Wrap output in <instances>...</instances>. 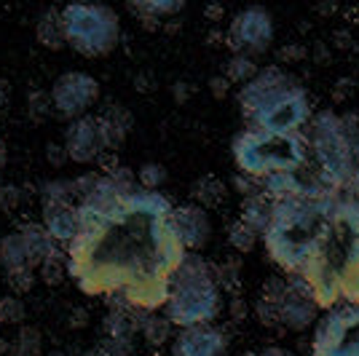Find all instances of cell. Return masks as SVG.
<instances>
[{
	"instance_id": "7dc6e473",
	"label": "cell",
	"mask_w": 359,
	"mask_h": 356,
	"mask_svg": "<svg viewBox=\"0 0 359 356\" xmlns=\"http://www.w3.org/2000/svg\"><path fill=\"white\" fill-rule=\"evenodd\" d=\"M348 191H351V196L357 198V204H359V166H357V172H354V177H351V185H348Z\"/></svg>"
},
{
	"instance_id": "816d5d0a",
	"label": "cell",
	"mask_w": 359,
	"mask_h": 356,
	"mask_svg": "<svg viewBox=\"0 0 359 356\" xmlns=\"http://www.w3.org/2000/svg\"><path fill=\"white\" fill-rule=\"evenodd\" d=\"M241 356H260L257 351H247V354H241Z\"/></svg>"
},
{
	"instance_id": "4fadbf2b",
	"label": "cell",
	"mask_w": 359,
	"mask_h": 356,
	"mask_svg": "<svg viewBox=\"0 0 359 356\" xmlns=\"http://www.w3.org/2000/svg\"><path fill=\"white\" fill-rule=\"evenodd\" d=\"M65 150H67V158L75 163H91L102 158L107 148L102 139V129H100V118L83 116L78 121H70L65 132Z\"/></svg>"
},
{
	"instance_id": "f6af8a7d",
	"label": "cell",
	"mask_w": 359,
	"mask_h": 356,
	"mask_svg": "<svg viewBox=\"0 0 359 356\" xmlns=\"http://www.w3.org/2000/svg\"><path fill=\"white\" fill-rule=\"evenodd\" d=\"M260 356H295V354L287 351V348H282V345H269V348L260 351Z\"/></svg>"
},
{
	"instance_id": "681fc988",
	"label": "cell",
	"mask_w": 359,
	"mask_h": 356,
	"mask_svg": "<svg viewBox=\"0 0 359 356\" xmlns=\"http://www.w3.org/2000/svg\"><path fill=\"white\" fill-rule=\"evenodd\" d=\"M6 161H8V150H6V145L0 142V172H3V166H6Z\"/></svg>"
},
{
	"instance_id": "f35d334b",
	"label": "cell",
	"mask_w": 359,
	"mask_h": 356,
	"mask_svg": "<svg viewBox=\"0 0 359 356\" xmlns=\"http://www.w3.org/2000/svg\"><path fill=\"white\" fill-rule=\"evenodd\" d=\"M46 161L51 163V166H62L65 161H70L65 145H48V148H46Z\"/></svg>"
},
{
	"instance_id": "ab89813d",
	"label": "cell",
	"mask_w": 359,
	"mask_h": 356,
	"mask_svg": "<svg viewBox=\"0 0 359 356\" xmlns=\"http://www.w3.org/2000/svg\"><path fill=\"white\" fill-rule=\"evenodd\" d=\"M228 86H231V83L225 81V75H215V78L210 81L212 97H215V100H223L225 94H228Z\"/></svg>"
},
{
	"instance_id": "bcb514c9",
	"label": "cell",
	"mask_w": 359,
	"mask_h": 356,
	"mask_svg": "<svg viewBox=\"0 0 359 356\" xmlns=\"http://www.w3.org/2000/svg\"><path fill=\"white\" fill-rule=\"evenodd\" d=\"M8 94H11V89H8V81H3V78H0V110L8 104Z\"/></svg>"
},
{
	"instance_id": "cb8c5ba5",
	"label": "cell",
	"mask_w": 359,
	"mask_h": 356,
	"mask_svg": "<svg viewBox=\"0 0 359 356\" xmlns=\"http://www.w3.org/2000/svg\"><path fill=\"white\" fill-rule=\"evenodd\" d=\"M140 335L145 338V343H148V345H153V348H161V345H166V343L172 341V322H169L166 316H161V313L150 311V313H145V316H142Z\"/></svg>"
},
{
	"instance_id": "52a82bcc",
	"label": "cell",
	"mask_w": 359,
	"mask_h": 356,
	"mask_svg": "<svg viewBox=\"0 0 359 356\" xmlns=\"http://www.w3.org/2000/svg\"><path fill=\"white\" fill-rule=\"evenodd\" d=\"M309 153L314 163L316 177L325 182V188L335 193H346L351 177L357 172V158L348 142V123L346 116L335 110H319L309 121Z\"/></svg>"
},
{
	"instance_id": "2e32d148",
	"label": "cell",
	"mask_w": 359,
	"mask_h": 356,
	"mask_svg": "<svg viewBox=\"0 0 359 356\" xmlns=\"http://www.w3.org/2000/svg\"><path fill=\"white\" fill-rule=\"evenodd\" d=\"M110 306V311L105 316V335L107 341L113 343H132L135 338V332H140V324H142V316L145 311H137L132 306H126V303H107Z\"/></svg>"
},
{
	"instance_id": "ac0fdd59",
	"label": "cell",
	"mask_w": 359,
	"mask_h": 356,
	"mask_svg": "<svg viewBox=\"0 0 359 356\" xmlns=\"http://www.w3.org/2000/svg\"><path fill=\"white\" fill-rule=\"evenodd\" d=\"M0 266L6 268V273H14V271H38L41 263L27 247V241L22 238V233L14 231L0 238Z\"/></svg>"
},
{
	"instance_id": "f5cc1de1",
	"label": "cell",
	"mask_w": 359,
	"mask_h": 356,
	"mask_svg": "<svg viewBox=\"0 0 359 356\" xmlns=\"http://www.w3.org/2000/svg\"><path fill=\"white\" fill-rule=\"evenodd\" d=\"M46 356H65L62 351H51V354H46Z\"/></svg>"
},
{
	"instance_id": "3957f363",
	"label": "cell",
	"mask_w": 359,
	"mask_h": 356,
	"mask_svg": "<svg viewBox=\"0 0 359 356\" xmlns=\"http://www.w3.org/2000/svg\"><path fill=\"white\" fill-rule=\"evenodd\" d=\"M338 193L327 191L319 196H298L276 201L271 212V223L263 233V244L269 257L290 276H298L316 241L330 220V212Z\"/></svg>"
},
{
	"instance_id": "d590c367",
	"label": "cell",
	"mask_w": 359,
	"mask_h": 356,
	"mask_svg": "<svg viewBox=\"0 0 359 356\" xmlns=\"http://www.w3.org/2000/svg\"><path fill=\"white\" fill-rule=\"evenodd\" d=\"M233 188L241 193V198H255V196H263V182L260 179L250 177V174H241L236 172L233 177Z\"/></svg>"
},
{
	"instance_id": "30bf717a",
	"label": "cell",
	"mask_w": 359,
	"mask_h": 356,
	"mask_svg": "<svg viewBox=\"0 0 359 356\" xmlns=\"http://www.w3.org/2000/svg\"><path fill=\"white\" fill-rule=\"evenodd\" d=\"M97 100H100V81L81 70L62 73L51 86V104L60 118L78 121L89 116Z\"/></svg>"
},
{
	"instance_id": "ee69618b",
	"label": "cell",
	"mask_w": 359,
	"mask_h": 356,
	"mask_svg": "<svg viewBox=\"0 0 359 356\" xmlns=\"http://www.w3.org/2000/svg\"><path fill=\"white\" fill-rule=\"evenodd\" d=\"M204 14H207V19H210V22H220V19H223V14H225V8H223V6H217V3H212V6H207V8H204Z\"/></svg>"
},
{
	"instance_id": "484cf974",
	"label": "cell",
	"mask_w": 359,
	"mask_h": 356,
	"mask_svg": "<svg viewBox=\"0 0 359 356\" xmlns=\"http://www.w3.org/2000/svg\"><path fill=\"white\" fill-rule=\"evenodd\" d=\"M257 64H255L252 57H247V54H233L228 64H225V81L228 83H236V86H244V83H250L255 75H257Z\"/></svg>"
},
{
	"instance_id": "5bb4252c",
	"label": "cell",
	"mask_w": 359,
	"mask_h": 356,
	"mask_svg": "<svg viewBox=\"0 0 359 356\" xmlns=\"http://www.w3.org/2000/svg\"><path fill=\"white\" fill-rule=\"evenodd\" d=\"M228 332L215 324L188 327L172 338V356H225Z\"/></svg>"
},
{
	"instance_id": "8fae6325",
	"label": "cell",
	"mask_w": 359,
	"mask_h": 356,
	"mask_svg": "<svg viewBox=\"0 0 359 356\" xmlns=\"http://www.w3.org/2000/svg\"><path fill=\"white\" fill-rule=\"evenodd\" d=\"M273 41V16L260 6H250L233 16L231 27L225 32V46L233 54H263Z\"/></svg>"
},
{
	"instance_id": "b9f144b4",
	"label": "cell",
	"mask_w": 359,
	"mask_h": 356,
	"mask_svg": "<svg viewBox=\"0 0 359 356\" xmlns=\"http://www.w3.org/2000/svg\"><path fill=\"white\" fill-rule=\"evenodd\" d=\"M231 316H233V322H244V316H247V303H244L241 297H233V300H231Z\"/></svg>"
},
{
	"instance_id": "e0dca14e",
	"label": "cell",
	"mask_w": 359,
	"mask_h": 356,
	"mask_svg": "<svg viewBox=\"0 0 359 356\" xmlns=\"http://www.w3.org/2000/svg\"><path fill=\"white\" fill-rule=\"evenodd\" d=\"M81 214L75 204H43V228L57 244H70L78 233Z\"/></svg>"
},
{
	"instance_id": "60d3db41",
	"label": "cell",
	"mask_w": 359,
	"mask_h": 356,
	"mask_svg": "<svg viewBox=\"0 0 359 356\" xmlns=\"http://www.w3.org/2000/svg\"><path fill=\"white\" fill-rule=\"evenodd\" d=\"M300 57H306V51H303V48H300V46H285V48H282V51H279V60L282 62H287V64H290V62H295V60H300Z\"/></svg>"
},
{
	"instance_id": "44dd1931",
	"label": "cell",
	"mask_w": 359,
	"mask_h": 356,
	"mask_svg": "<svg viewBox=\"0 0 359 356\" xmlns=\"http://www.w3.org/2000/svg\"><path fill=\"white\" fill-rule=\"evenodd\" d=\"M225 196H228L225 182L215 174H204L191 185V198L196 207L201 209H217L225 201Z\"/></svg>"
},
{
	"instance_id": "d6a6232c",
	"label": "cell",
	"mask_w": 359,
	"mask_h": 356,
	"mask_svg": "<svg viewBox=\"0 0 359 356\" xmlns=\"http://www.w3.org/2000/svg\"><path fill=\"white\" fill-rule=\"evenodd\" d=\"M51 91H32L27 97V113L32 121H43L51 113Z\"/></svg>"
},
{
	"instance_id": "d4e9b609",
	"label": "cell",
	"mask_w": 359,
	"mask_h": 356,
	"mask_svg": "<svg viewBox=\"0 0 359 356\" xmlns=\"http://www.w3.org/2000/svg\"><path fill=\"white\" fill-rule=\"evenodd\" d=\"M129 11L142 16L150 25V22H161V16L182 11V3L180 0H137V3H129Z\"/></svg>"
},
{
	"instance_id": "8992f818",
	"label": "cell",
	"mask_w": 359,
	"mask_h": 356,
	"mask_svg": "<svg viewBox=\"0 0 359 356\" xmlns=\"http://www.w3.org/2000/svg\"><path fill=\"white\" fill-rule=\"evenodd\" d=\"M233 161L241 174L266 179L282 172H303L311 166L309 139L303 132L273 134L260 129H244L233 137Z\"/></svg>"
},
{
	"instance_id": "9c48e42d",
	"label": "cell",
	"mask_w": 359,
	"mask_h": 356,
	"mask_svg": "<svg viewBox=\"0 0 359 356\" xmlns=\"http://www.w3.org/2000/svg\"><path fill=\"white\" fill-rule=\"evenodd\" d=\"M311 356H359V303H341L319 316Z\"/></svg>"
},
{
	"instance_id": "7402d4cb",
	"label": "cell",
	"mask_w": 359,
	"mask_h": 356,
	"mask_svg": "<svg viewBox=\"0 0 359 356\" xmlns=\"http://www.w3.org/2000/svg\"><path fill=\"white\" fill-rule=\"evenodd\" d=\"M19 233L22 238L27 241V247L32 249V254L38 257V263H43L46 257H51V254H60L62 247L51 238V233L43 228V223H25L19 225Z\"/></svg>"
},
{
	"instance_id": "7a4b0ae2",
	"label": "cell",
	"mask_w": 359,
	"mask_h": 356,
	"mask_svg": "<svg viewBox=\"0 0 359 356\" xmlns=\"http://www.w3.org/2000/svg\"><path fill=\"white\" fill-rule=\"evenodd\" d=\"M298 279L314 292L322 311L341 303H359V204L351 193H338Z\"/></svg>"
},
{
	"instance_id": "603a6c76",
	"label": "cell",
	"mask_w": 359,
	"mask_h": 356,
	"mask_svg": "<svg viewBox=\"0 0 359 356\" xmlns=\"http://www.w3.org/2000/svg\"><path fill=\"white\" fill-rule=\"evenodd\" d=\"M271 212H273V204H271L266 196H255V198H244L241 201V214L239 220L244 225H250L257 236L263 238L266 228L271 223Z\"/></svg>"
},
{
	"instance_id": "e575fe53",
	"label": "cell",
	"mask_w": 359,
	"mask_h": 356,
	"mask_svg": "<svg viewBox=\"0 0 359 356\" xmlns=\"http://www.w3.org/2000/svg\"><path fill=\"white\" fill-rule=\"evenodd\" d=\"M35 282H38L35 271H14V273H8V287L14 289V295L30 292L32 287H35Z\"/></svg>"
},
{
	"instance_id": "d6986e66",
	"label": "cell",
	"mask_w": 359,
	"mask_h": 356,
	"mask_svg": "<svg viewBox=\"0 0 359 356\" xmlns=\"http://www.w3.org/2000/svg\"><path fill=\"white\" fill-rule=\"evenodd\" d=\"M287 279L273 276L263 284L260 297L255 303V316L263 327H279V308H282V295H285Z\"/></svg>"
},
{
	"instance_id": "8d00e7d4",
	"label": "cell",
	"mask_w": 359,
	"mask_h": 356,
	"mask_svg": "<svg viewBox=\"0 0 359 356\" xmlns=\"http://www.w3.org/2000/svg\"><path fill=\"white\" fill-rule=\"evenodd\" d=\"M215 279H217V284L228 287V289H236V284H239V263L215 266Z\"/></svg>"
},
{
	"instance_id": "c3c4849f",
	"label": "cell",
	"mask_w": 359,
	"mask_h": 356,
	"mask_svg": "<svg viewBox=\"0 0 359 356\" xmlns=\"http://www.w3.org/2000/svg\"><path fill=\"white\" fill-rule=\"evenodd\" d=\"M188 94H191V91H188V83H177V86H175V100H185Z\"/></svg>"
},
{
	"instance_id": "ba28073f",
	"label": "cell",
	"mask_w": 359,
	"mask_h": 356,
	"mask_svg": "<svg viewBox=\"0 0 359 356\" xmlns=\"http://www.w3.org/2000/svg\"><path fill=\"white\" fill-rule=\"evenodd\" d=\"M65 38L83 57H105L121 41L118 14L102 3H70L62 8Z\"/></svg>"
},
{
	"instance_id": "4dcf8cb0",
	"label": "cell",
	"mask_w": 359,
	"mask_h": 356,
	"mask_svg": "<svg viewBox=\"0 0 359 356\" xmlns=\"http://www.w3.org/2000/svg\"><path fill=\"white\" fill-rule=\"evenodd\" d=\"M25 316H27V308L19 295H6L0 300V324H22Z\"/></svg>"
},
{
	"instance_id": "4316f807",
	"label": "cell",
	"mask_w": 359,
	"mask_h": 356,
	"mask_svg": "<svg viewBox=\"0 0 359 356\" xmlns=\"http://www.w3.org/2000/svg\"><path fill=\"white\" fill-rule=\"evenodd\" d=\"M38 279L43 284H48V287H60L67 279V252L46 257L43 263H41V268H38Z\"/></svg>"
},
{
	"instance_id": "7bdbcfd3",
	"label": "cell",
	"mask_w": 359,
	"mask_h": 356,
	"mask_svg": "<svg viewBox=\"0 0 359 356\" xmlns=\"http://www.w3.org/2000/svg\"><path fill=\"white\" fill-rule=\"evenodd\" d=\"M86 319H89V313L83 311V308H75V311L70 313V327L81 329V327H86Z\"/></svg>"
},
{
	"instance_id": "6da1fadb",
	"label": "cell",
	"mask_w": 359,
	"mask_h": 356,
	"mask_svg": "<svg viewBox=\"0 0 359 356\" xmlns=\"http://www.w3.org/2000/svg\"><path fill=\"white\" fill-rule=\"evenodd\" d=\"M164 193L142 191L116 166L78 207L81 225L67 244V276L83 295L126 303L137 311L164 308L169 279L188 257Z\"/></svg>"
},
{
	"instance_id": "ffe728a7",
	"label": "cell",
	"mask_w": 359,
	"mask_h": 356,
	"mask_svg": "<svg viewBox=\"0 0 359 356\" xmlns=\"http://www.w3.org/2000/svg\"><path fill=\"white\" fill-rule=\"evenodd\" d=\"M35 35H38V43L46 46V48H51V51H60V48L67 46L60 8H46L43 14H41V19H38Z\"/></svg>"
},
{
	"instance_id": "9a60e30c",
	"label": "cell",
	"mask_w": 359,
	"mask_h": 356,
	"mask_svg": "<svg viewBox=\"0 0 359 356\" xmlns=\"http://www.w3.org/2000/svg\"><path fill=\"white\" fill-rule=\"evenodd\" d=\"M172 220H175L177 236L188 252H198L201 247H207V241L212 236V223L207 209L196 207V204H180V207L172 209Z\"/></svg>"
},
{
	"instance_id": "f907efd6",
	"label": "cell",
	"mask_w": 359,
	"mask_h": 356,
	"mask_svg": "<svg viewBox=\"0 0 359 356\" xmlns=\"http://www.w3.org/2000/svg\"><path fill=\"white\" fill-rule=\"evenodd\" d=\"M6 351H11V343H8V341H3V338H0V356L6 354Z\"/></svg>"
},
{
	"instance_id": "1f68e13d",
	"label": "cell",
	"mask_w": 359,
	"mask_h": 356,
	"mask_svg": "<svg viewBox=\"0 0 359 356\" xmlns=\"http://www.w3.org/2000/svg\"><path fill=\"white\" fill-rule=\"evenodd\" d=\"M100 116H102L121 137H126L129 129H132V123H135V121H132V113H129L123 104H110V107H105V113H100Z\"/></svg>"
},
{
	"instance_id": "7c38bea8",
	"label": "cell",
	"mask_w": 359,
	"mask_h": 356,
	"mask_svg": "<svg viewBox=\"0 0 359 356\" xmlns=\"http://www.w3.org/2000/svg\"><path fill=\"white\" fill-rule=\"evenodd\" d=\"M319 303H316L314 292L306 287L303 279L290 276L282 295V308H279V327L292 329V332H303L309 327L319 322Z\"/></svg>"
},
{
	"instance_id": "f1b7e54d",
	"label": "cell",
	"mask_w": 359,
	"mask_h": 356,
	"mask_svg": "<svg viewBox=\"0 0 359 356\" xmlns=\"http://www.w3.org/2000/svg\"><path fill=\"white\" fill-rule=\"evenodd\" d=\"M257 233H255L250 225H244L241 220H233V223L228 225V244L236 249L239 254L244 252H252L255 247H257Z\"/></svg>"
},
{
	"instance_id": "74e56055",
	"label": "cell",
	"mask_w": 359,
	"mask_h": 356,
	"mask_svg": "<svg viewBox=\"0 0 359 356\" xmlns=\"http://www.w3.org/2000/svg\"><path fill=\"white\" fill-rule=\"evenodd\" d=\"M83 356H132V354H129V345L126 343L105 341L102 345H97V348H89Z\"/></svg>"
},
{
	"instance_id": "83f0119b",
	"label": "cell",
	"mask_w": 359,
	"mask_h": 356,
	"mask_svg": "<svg viewBox=\"0 0 359 356\" xmlns=\"http://www.w3.org/2000/svg\"><path fill=\"white\" fill-rule=\"evenodd\" d=\"M43 338L38 332V327H22L11 341V356H41Z\"/></svg>"
},
{
	"instance_id": "836d02e7",
	"label": "cell",
	"mask_w": 359,
	"mask_h": 356,
	"mask_svg": "<svg viewBox=\"0 0 359 356\" xmlns=\"http://www.w3.org/2000/svg\"><path fill=\"white\" fill-rule=\"evenodd\" d=\"M22 201H25V191L19 185H14V182L0 185V209L3 212H16L22 207Z\"/></svg>"
},
{
	"instance_id": "277c9868",
	"label": "cell",
	"mask_w": 359,
	"mask_h": 356,
	"mask_svg": "<svg viewBox=\"0 0 359 356\" xmlns=\"http://www.w3.org/2000/svg\"><path fill=\"white\" fill-rule=\"evenodd\" d=\"M239 110L247 118L250 129L273 134L303 132L311 121V100L309 91L298 83V78L271 64L257 70L250 83L239 89Z\"/></svg>"
},
{
	"instance_id": "5b68a950",
	"label": "cell",
	"mask_w": 359,
	"mask_h": 356,
	"mask_svg": "<svg viewBox=\"0 0 359 356\" xmlns=\"http://www.w3.org/2000/svg\"><path fill=\"white\" fill-rule=\"evenodd\" d=\"M220 303L223 300L220 284L215 279V266L196 252H188L182 266L169 279L164 316L180 329L212 324L220 313Z\"/></svg>"
},
{
	"instance_id": "f546056e",
	"label": "cell",
	"mask_w": 359,
	"mask_h": 356,
	"mask_svg": "<svg viewBox=\"0 0 359 356\" xmlns=\"http://www.w3.org/2000/svg\"><path fill=\"white\" fill-rule=\"evenodd\" d=\"M137 185L142 188V191H153V193H158V188L166 182V169L161 166V163H156V161H148V163H142L140 169H137Z\"/></svg>"
}]
</instances>
